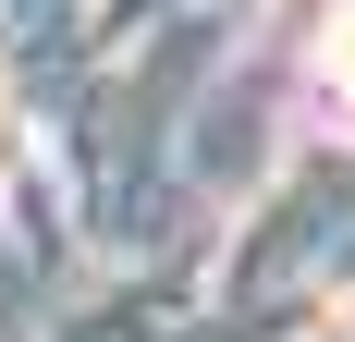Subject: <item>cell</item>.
<instances>
[{
    "instance_id": "obj_1",
    "label": "cell",
    "mask_w": 355,
    "mask_h": 342,
    "mask_svg": "<svg viewBox=\"0 0 355 342\" xmlns=\"http://www.w3.org/2000/svg\"><path fill=\"white\" fill-rule=\"evenodd\" d=\"M319 73H331V98L355 110V0H343V25H331V49H319Z\"/></svg>"
}]
</instances>
